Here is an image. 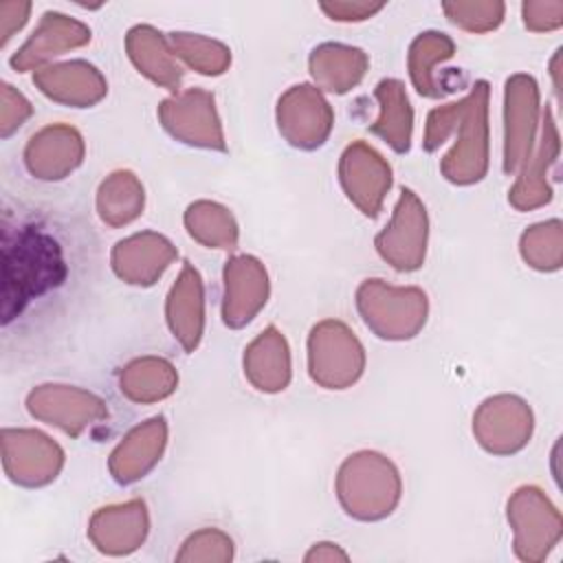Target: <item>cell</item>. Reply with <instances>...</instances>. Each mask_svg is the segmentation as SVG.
I'll return each mask as SVG.
<instances>
[{"label":"cell","instance_id":"cell-1","mask_svg":"<svg viewBox=\"0 0 563 563\" xmlns=\"http://www.w3.org/2000/svg\"><path fill=\"white\" fill-rule=\"evenodd\" d=\"M66 277V264L62 249L44 231L24 227L15 235L4 238V264H2V321L9 323L24 306L57 288Z\"/></svg>","mask_w":563,"mask_h":563},{"label":"cell","instance_id":"cell-2","mask_svg":"<svg viewBox=\"0 0 563 563\" xmlns=\"http://www.w3.org/2000/svg\"><path fill=\"white\" fill-rule=\"evenodd\" d=\"M402 495L396 464L376 451H358L343 460L336 473V497L343 510L358 521L389 517Z\"/></svg>","mask_w":563,"mask_h":563},{"label":"cell","instance_id":"cell-3","mask_svg":"<svg viewBox=\"0 0 563 563\" xmlns=\"http://www.w3.org/2000/svg\"><path fill=\"white\" fill-rule=\"evenodd\" d=\"M356 308L363 323L387 341L413 339L427 323L429 299L418 286H391L365 279L356 288Z\"/></svg>","mask_w":563,"mask_h":563},{"label":"cell","instance_id":"cell-4","mask_svg":"<svg viewBox=\"0 0 563 563\" xmlns=\"http://www.w3.org/2000/svg\"><path fill=\"white\" fill-rule=\"evenodd\" d=\"M488 101L490 86L479 79L462 99V110L455 121V143L442 158L440 172L453 185L479 183L488 172Z\"/></svg>","mask_w":563,"mask_h":563},{"label":"cell","instance_id":"cell-5","mask_svg":"<svg viewBox=\"0 0 563 563\" xmlns=\"http://www.w3.org/2000/svg\"><path fill=\"white\" fill-rule=\"evenodd\" d=\"M365 369V347L336 319L319 321L308 334V374L323 389H347Z\"/></svg>","mask_w":563,"mask_h":563},{"label":"cell","instance_id":"cell-6","mask_svg":"<svg viewBox=\"0 0 563 563\" xmlns=\"http://www.w3.org/2000/svg\"><path fill=\"white\" fill-rule=\"evenodd\" d=\"M506 517L512 528V550L526 563L543 561L561 541V512L537 486L517 488L508 499Z\"/></svg>","mask_w":563,"mask_h":563},{"label":"cell","instance_id":"cell-7","mask_svg":"<svg viewBox=\"0 0 563 563\" xmlns=\"http://www.w3.org/2000/svg\"><path fill=\"white\" fill-rule=\"evenodd\" d=\"M2 468L4 475L22 488H42L51 484L64 466V449L37 429H2Z\"/></svg>","mask_w":563,"mask_h":563},{"label":"cell","instance_id":"cell-8","mask_svg":"<svg viewBox=\"0 0 563 563\" xmlns=\"http://www.w3.org/2000/svg\"><path fill=\"white\" fill-rule=\"evenodd\" d=\"M429 218L422 200L407 187L400 189L389 224L376 235L378 255L396 271L411 273L424 264Z\"/></svg>","mask_w":563,"mask_h":563},{"label":"cell","instance_id":"cell-9","mask_svg":"<svg viewBox=\"0 0 563 563\" xmlns=\"http://www.w3.org/2000/svg\"><path fill=\"white\" fill-rule=\"evenodd\" d=\"M26 409L35 420L57 427L73 438L108 418L103 398L88 389L59 383L33 387L26 396Z\"/></svg>","mask_w":563,"mask_h":563},{"label":"cell","instance_id":"cell-10","mask_svg":"<svg viewBox=\"0 0 563 563\" xmlns=\"http://www.w3.org/2000/svg\"><path fill=\"white\" fill-rule=\"evenodd\" d=\"M158 121L167 134L185 145L218 152L227 150L216 99L202 88H189L161 101Z\"/></svg>","mask_w":563,"mask_h":563},{"label":"cell","instance_id":"cell-11","mask_svg":"<svg viewBox=\"0 0 563 563\" xmlns=\"http://www.w3.org/2000/svg\"><path fill=\"white\" fill-rule=\"evenodd\" d=\"M534 418L528 402L515 394L486 398L473 416V435L479 446L493 455H512L521 451L532 435Z\"/></svg>","mask_w":563,"mask_h":563},{"label":"cell","instance_id":"cell-12","mask_svg":"<svg viewBox=\"0 0 563 563\" xmlns=\"http://www.w3.org/2000/svg\"><path fill=\"white\" fill-rule=\"evenodd\" d=\"M539 121V86L534 77L517 73L504 88V172L517 174L534 150Z\"/></svg>","mask_w":563,"mask_h":563},{"label":"cell","instance_id":"cell-13","mask_svg":"<svg viewBox=\"0 0 563 563\" xmlns=\"http://www.w3.org/2000/svg\"><path fill=\"white\" fill-rule=\"evenodd\" d=\"M334 125V110L319 88L297 84L277 101L279 134L299 150L321 147Z\"/></svg>","mask_w":563,"mask_h":563},{"label":"cell","instance_id":"cell-14","mask_svg":"<svg viewBox=\"0 0 563 563\" xmlns=\"http://www.w3.org/2000/svg\"><path fill=\"white\" fill-rule=\"evenodd\" d=\"M339 180L347 200L367 218H376L391 187V167L365 141L350 143L339 161Z\"/></svg>","mask_w":563,"mask_h":563},{"label":"cell","instance_id":"cell-15","mask_svg":"<svg viewBox=\"0 0 563 563\" xmlns=\"http://www.w3.org/2000/svg\"><path fill=\"white\" fill-rule=\"evenodd\" d=\"M222 279V321L224 325L240 330L249 325L266 306L271 292L268 273L257 257L235 255L227 260Z\"/></svg>","mask_w":563,"mask_h":563},{"label":"cell","instance_id":"cell-16","mask_svg":"<svg viewBox=\"0 0 563 563\" xmlns=\"http://www.w3.org/2000/svg\"><path fill=\"white\" fill-rule=\"evenodd\" d=\"M90 37L92 33L84 22L57 11H46L29 40L11 55L9 66L18 73L40 70L48 66L53 57L86 46Z\"/></svg>","mask_w":563,"mask_h":563},{"label":"cell","instance_id":"cell-17","mask_svg":"<svg viewBox=\"0 0 563 563\" xmlns=\"http://www.w3.org/2000/svg\"><path fill=\"white\" fill-rule=\"evenodd\" d=\"M86 145L79 130L66 123H53L37 130L24 147V165L37 180H62L84 161Z\"/></svg>","mask_w":563,"mask_h":563},{"label":"cell","instance_id":"cell-18","mask_svg":"<svg viewBox=\"0 0 563 563\" xmlns=\"http://www.w3.org/2000/svg\"><path fill=\"white\" fill-rule=\"evenodd\" d=\"M150 532V515L143 499H130L99 508L88 523L92 545L110 556H125L139 550Z\"/></svg>","mask_w":563,"mask_h":563},{"label":"cell","instance_id":"cell-19","mask_svg":"<svg viewBox=\"0 0 563 563\" xmlns=\"http://www.w3.org/2000/svg\"><path fill=\"white\" fill-rule=\"evenodd\" d=\"M178 257L176 246L156 231H141L114 244L110 262L119 279L132 286H152Z\"/></svg>","mask_w":563,"mask_h":563},{"label":"cell","instance_id":"cell-20","mask_svg":"<svg viewBox=\"0 0 563 563\" xmlns=\"http://www.w3.org/2000/svg\"><path fill=\"white\" fill-rule=\"evenodd\" d=\"M33 84L51 101L70 108H90L108 92L106 77L84 59L48 64L33 73Z\"/></svg>","mask_w":563,"mask_h":563},{"label":"cell","instance_id":"cell-21","mask_svg":"<svg viewBox=\"0 0 563 563\" xmlns=\"http://www.w3.org/2000/svg\"><path fill=\"white\" fill-rule=\"evenodd\" d=\"M167 446V420L154 416L123 435L110 453L108 471L117 484H134L145 477L161 460Z\"/></svg>","mask_w":563,"mask_h":563},{"label":"cell","instance_id":"cell-22","mask_svg":"<svg viewBox=\"0 0 563 563\" xmlns=\"http://www.w3.org/2000/svg\"><path fill=\"white\" fill-rule=\"evenodd\" d=\"M172 336L185 352H194L205 332V284L194 264L185 262L165 301Z\"/></svg>","mask_w":563,"mask_h":563},{"label":"cell","instance_id":"cell-23","mask_svg":"<svg viewBox=\"0 0 563 563\" xmlns=\"http://www.w3.org/2000/svg\"><path fill=\"white\" fill-rule=\"evenodd\" d=\"M244 376L246 380L264 391H284L292 376L290 347L286 336L275 328H264L244 350Z\"/></svg>","mask_w":563,"mask_h":563},{"label":"cell","instance_id":"cell-24","mask_svg":"<svg viewBox=\"0 0 563 563\" xmlns=\"http://www.w3.org/2000/svg\"><path fill=\"white\" fill-rule=\"evenodd\" d=\"M125 51L141 75L161 88L178 92L183 68L176 62L169 37L150 24H136L125 35Z\"/></svg>","mask_w":563,"mask_h":563},{"label":"cell","instance_id":"cell-25","mask_svg":"<svg viewBox=\"0 0 563 563\" xmlns=\"http://www.w3.org/2000/svg\"><path fill=\"white\" fill-rule=\"evenodd\" d=\"M556 156H559V132H556V123L552 119L550 108H545L539 147L534 154H530L528 163L519 169L521 174L512 185V189L508 191V202L517 211H530L552 200V189L545 180V174H548V167L556 161Z\"/></svg>","mask_w":563,"mask_h":563},{"label":"cell","instance_id":"cell-26","mask_svg":"<svg viewBox=\"0 0 563 563\" xmlns=\"http://www.w3.org/2000/svg\"><path fill=\"white\" fill-rule=\"evenodd\" d=\"M308 68L319 88L343 95L361 84L369 68V57L356 46L325 42L310 53Z\"/></svg>","mask_w":563,"mask_h":563},{"label":"cell","instance_id":"cell-27","mask_svg":"<svg viewBox=\"0 0 563 563\" xmlns=\"http://www.w3.org/2000/svg\"><path fill=\"white\" fill-rule=\"evenodd\" d=\"M374 97L378 101V119L369 125V132L380 136L394 152L405 154L411 147L413 134V108L405 92L402 81L383 79L378 81Z\"/></svg>","mask_w":563,"mask_h":563},{"label":"cell","instance_id":"cell-28","mask_svg":"<svg viewBox=\"0 0 563 563\" xmlns=\"http://www.w3.org/2000/svg\"><path fill=\"white\" fill-rule=\"evenodd\" d=\"M178 387L176 367L161 356H139L130 361L119 374L121 394L141 405L158 402L172 396Z\"/></svg>","mask_w":563,"mask_h":563},{"label":"cell","instance_id":"cell-29","mask_svg":"<svg viewBox=\"0 0 563 563\" xmlns=\"http://www.w3.org/2000/svg\"><path fill=\"white\" fill-rule=\"evenodd\" d=\"M145 207V189L136 174L117 169L97 189V213L108 227L134 222Z\"/></svg>","mask_w":563,"mask_h":563},{"label":"cell","instance_id":"cell-30","mask_svg":"<svg viewBox=\"0 0 563 563\" xmlns=\"http://www.w3.org/2000/svg\"><path fill=\"white\" fill-rule=\"evenodd\" d=\"M453 53H455L453 40L440 31H424L411 42L409 55H407V68L418 95L429 99H438L444 95L442 84L435 77V68L438 64L451 59Z\"/></svg>","mask_w":563,"mask_h":563},{"label":"cell","instance_id":"cell-31","mask_svg":"<svg viewBox=\"0 0 563 563\" xmlns=\"http://www.w3.org/2000/svg\"><path fill=\"white\" fill-rule=\"evenodd\" d=\"M187 233L209 249L231 251L238 246V222L233 213L213 200H196L187 207L183 216Z\"/></svg>","mask_w":563,"mask_h":563},{"label":"cell","instance_id":"cell-32","mask_svg":"<svg viewBox=\"0 0 563 563\" xmlns=\"http://www.w3.org/2000/svg\"><path fill=\"white\" fill-rule=\"evenodd\" d=\"M169 44L174 55L200 75L218 77L227 73V68L231 66L229 46H224L218 40L205 37L200 33H185V31L169 33Z\"/></svg>","mask_w":563,"mask_h":563},{"label":"cell","instance_id":"cell-33","mask_svg":"<svg viewBox=\"0 0 563 563\" xmlns=\"http://www.w3.org/2000/svg\"><path fill=\"white\" fill-rule=\"evenodd\" d=\"M519 251L523 262L537 271L561 268V220H548L526 229Z\"/></svg>","mask_w":563,"mask_h":563},{"label":"cell","instance_id":"cell-34","mask_svg":"<svg viewBox=\"0 0 563 563\" xmlns=\"http://www.w3.org/2000/svg\"><path fill=\"white\" fill-rule=\"evenodd\" d=\"M233 559V541L218 528H202L189 534L176 554L178 563H227Z\"/></svg>","mask_w":563,"mask_h":563},{"label":"cell","instance_id":"cell-35","mask_svg":"<svg viewBox=\"0 0 563 563\" xmlns=\"http://www.w3.org/2000/svg\"><path fill=\"white\" fill-rule=\"evenodd\" d=\"M444 15L455 26L471 33H486L501 24L504 20V2H444Z\"/></svg>","mask_w":563,"mask_h":563},{"label":"cell","instance_id":"cell-36","mask_svg":"<svg viewBox=\"0 0 563 563\" xmlns=\"http://www.w3.org/2000/svg\"><path fill=\"white\" fill-rule=\"evenodd\" d=\"M33 114L31 101L11 84L2 81L0 86V136L9 139L13 132H18L24 121Z\"/></svg>","mask_w":563,"mask_h":563},{"label":"cell","instance_id":"cell-37","mask_svg":"<svg viewBox=\"0 0 563 563\" xmlns=\"http://www.w3.org/2000/svg\"><path fill=\"white\" fill-rule=\"evenodd\" d=\"M460 110H462V99L455 103L433 108L427 114V128H424V139H422V147L427 152H435L453 134Z\"/></svg>","mask_w":563,"mask_h":563},{"label":"cell","instance_id":"cell-38","mask_svg":"<svg viewBox=\"0 0 563 563\" xmlns=\"http://www.w3.org/2000/svg\"><path fill=\"white\" fill-rule=\"evenodd\" d=\"M523 24L530 31H550L559 29L563 22L561 2H523Z\"/></svg>","mask_w":563,"mask_h":563},{"label":"cell","instance_id":"cell-39","mask_svg":"<svg viewBox=\"0 0 563 563\" xmlns=\"http://www.w3.org/2000/svg\"><path fill=\"white\" fill-rule=\"evenodd\" d=\"M383 7V2H323L321 11L336 22H361L378 13Z\"/></svg>","mask_w":563,"mask_h":563},{"label":"cell","instance_id":"cell-40","mask_svg":"<svg viewBox=\"0 0 563 563\" xmlns=\"http://www.w3.org/2000/svg\"><path fill=\"white\" fill-rule=\"evenodd\" d=\"M31 13V2H0V46H7L9 40L26 24Z\"/></svg>","mask_w":563,"mask_h":563},{"label":"cell","instance_id":"cell-41","mask_svg":"<svg viewBox=\"0 0 563 563\" xmlns=\"http://www.w3.org/2000/svg\"><path fill=\"white\" fill-rule=\"evenodd\" d=\"M303 561L306 563H332V561L345 563V561H350V556L341 545H336L332 541H319L306 552Z\"/></svg>","mask_w":563,"mask_h":563}]
</instances>
